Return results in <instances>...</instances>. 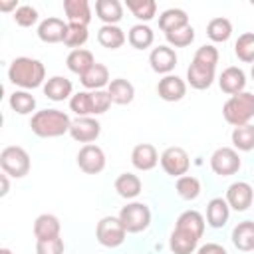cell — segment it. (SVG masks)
<instances>
[{"instance_id": "7c38bea8", "label": "cell", "mask_w": 254, "mask_h": 254, "mask_svg": "<svg viewBox=\"0 0 254 254\" xmlns=\"http://www.w3.org/2000/svg\"><path fill=\"white\" fill-rule=\"evenodd\" d=\"M214 71H216V67L192 60V64H190L189 69H187V81H189V85L194 87V89H206V87H210L212 81H214Z\"/></svg>"}, {"instance_id": "277c9868", "label": "cell", "mask_w": 254, "mask_h": 254, "mask_svg": "<svg viewBox=\"0 0 254 254\" xmlns=\"http://www.w3.org/2000/svg\"><path fill=\"white\" fill-rule=\"evenodd\" d=\"M0 167L6 175L14 179H22L30 173V155L26 153V149L18 145L4 147L0 153Z\"/></svg>"}, {"instance_id": "6da1fadb", "label": "cell", "mask_w": 254, "mask_h": 254, "mask_svg": "<svg viewBox=\"0 0 254 254\" xmlns=\"http://www.w3.org/2000/svg\"><path fill=\"white\" fill-rule=\"evenodd\" d=\"M30 127L34 135L52 139V137H62L64 133H69L71 119L67 117V113L60 109H42L32 115Z\"/></svg>"}, {"instance_id": "f35d334b", "label": "cell", "mask_w": 254, "mask_h": 254, "mask_svg": "<svg viewBox=\"0 0 254 254\" xmlns=\"http://www.w3.org/2000/svg\"><path fill=\"white\" fill-rule=\"evenodd\" d=\"M177 192L185 200H194L200 194V183H198V179L196 177H190V175L179 177L177 179Z\"/></svg>"}, {"instance_id": "7a4b0ae2", "label": "cell", "mask_w": 254, "mask_h": 254, "mask_svg": "<svg viewBox=\"0 0 254 254\" xmlns=\"http://www.w3.org/2000/svg\"><path fill=\"white\" fill-rule=\"evenodd\" d=\"M8 79L24 89L40 87L46 79V67L40 60L34 58H16L8 67Z\"/></svg>"}, {"instance_id": "f546056e", "label": "cell", "mask_w": 254, "mask_h": 254, "mask_svg": "<svg viewBox=\"0 0 254 254\" xmlns=\"http://www.w3.org/2000/svg\"><path fill=\"white\" fill-rule=\"evenodd\" d=\"M97 42L107 50H117L125 44V34L119 26H101L97 32Z\"/></svg>"}, {"instance_id": "83f0119b", "label": "cell", "mask_w": 254, "mask_h": 254, "mask_svg": "<svg viewBox=\"0 0 254 254\" xmlns=\"http://www.w3.org/2000/svg\"><path fill=\"white\" fill-rule=\"evenodd\" d=\"M141 189H143L141 179L137 175H133V173H121L115 179V190L123 198H135L141 192Z\"/></svg>"}, {"instance_id": "e0dca14e", "label": "cell", "mask_w": 254, "mask_h": 254, "mask_svg": "<svg viewBox=\"0 0 254 254\" xmlns=\"http://www.w3.org/2000/svg\"><path fill=\"white\" fill-rule=\"evenodd\" d=\"M67 24L60 18H46L40 26H38V38L46 44H58L64 42Z\"/></svg>"}, {"instance_id": "b9f144b4", "label": "cell", "mask_w": 254, "mask_h": 254, "mask_svg": "<svg viewBox=\"0 0 254 254\" xmlns=\"http://www.w3.org/2000/svg\"><path fill=\"white\" fill-rule=\"evenodd\" d=\"M14 20H16L18 26L30 28V26H34V24L38 22V10H36L34 6L24 4V6H20V8L14 12Z\"/></svg>"}, {"instance_id": "1f68e13d", "label": "cell", "mask_w": 254, "mask_h": 254, "mask_svg": "<svg viewBox=\"0 0 254 254\" xmlns=\"http://www.w3.org/2000/svg\"><path fill=\"white\" fill-rule=\"evenodd\" d=\"M127 40H129V44H131L135 50H145V48H149V46L153 44L155 34H153V30H151L149 26L137 24V26H133V28L129 30Z\"/></svg>"}, {"instance_id": "f907efd6", "label": "cell", "mask_w": 254, "mask_h": 254, "mask_svg": "<svg viewBox=\"0 0 254 254\" xmlns=\"http://www.w3.org/2000/svg\"><path fill=\"white\" fill-rule=\"evenodd\" d=\"M252 6H254V0H252Z\"/></svg>"}, {"instance_id": "30bf717a", "label": "cell", "mask_w": 254, "mask_h": 254, "mask_svg": "<svg viewBox=\"0 0 254 254\" xmlns=\"http://www.w3.org/2000/svg\"><path fill=\"white\" fill-rule=\"evenodd\" d=\"M99 133H101V125L93 117H77V119L71 121V127H69L71 139L79 141V143H85V145L95 141L99 137Z\"/></svg>"}, {"instance_id": "4fadbf2b", "label": "cell", "mask_w": 254, "mask_h": 254, "mask_svg": "<svg viewBox=\"0 0 254 254\" xmlns=\"http://www.w3.org/2000/svg\"><path fill=\"white\" fill-rule=\"evenodd\" d=\"M149 64H151V69H153V71L169 75V73L175 69V65H177V54H175V50L169 48V46H159V48H155V50L151 52Z\"/></svg>"}, {"instance_id": "cb8c5ba5", "label": "cell", "mask_w": 254, "mask_h": 254, "mask_svg": "<svg viewBox=\"0 0 254 254\" xmlns=\"http://www.w3.org/2000/svg\"><path fill=\"white\" fill-rule=\"evenodd\" d=\"M60 220L54 214H40L34 222V236L36 240H50L60 236Z\"/></svg>"}, {"instance_id": "8d00e7d4", "label": "cell", "mask_w": 254, "mask_h": 254, "mask_svg": "<svg viewBox=\"0 0 254 254\" xmlns=\"http://www.w3.org/2000/svg\"><path fill=\"white\" fill-rule=\"evenodd\" d=\"M234 54L238 56L240 62L246 64L254 62V32H244L242 36H238L234 44Z\"/></svg>"}, {"instance_id": "ffe728a7", "label": "cell", "mask_w": 254, "mask_h": 254, "mask_svg": "<svg viewBox=\"0 0 254 254\" xmlns=\"http://www.w3.org/2000/svg\"><path fill=\"white\" fill-rule=\"evenodd\" d=\"M95 14L101 22H105V26H115L123 18V6L119 0H97Z\"/></svg>"}, {"instance_id": "7402d4cb", "label": "cell", "mask_w": 254, "mask_h": 254, "mask_svg": "<svg viewBox=\"0 0 254 254\" xmlns=\"http://www.w3.org/2000/svg\"><path fill=\"white\" fill-rule=\"evenodd\" d=\"M71 89H73V85H71L69 79H65L62 75H54V77H50L46 81L44 95L48 99H52V101H64V99H67L71 95Z\"/></svg>"}, {"instance_id": "60d3db41", "label": "cell", "mask_w": 254, "mask_h": 254, "mask_svg": "<svg viewBox=\"0 0 254 254\" xmlns=\"http://www.w3.org/2000/svg\"><path fill=\"white\" fill-rule=\"evenodd\" d=\"M165 38H167V42H169L171 46H175V48H187V46H190L192 40H194V28L189 24V26H183V28H179V30L167 32Z\"/></svg>"}, {"instance_id": "d590c367", "label": "cell", "mask_w": 254, "mask_h": 254, "mask_svg": "<svg viewBox=\"0 0 254 254\" xmlns=\"http://www.w3.org/2000/svg\"><path fill=\"white\" fill-rule=\"evenodd\" d=\"M206 34L212 42H226L232 34V24L226 18H212L206 26Z\"/></svg>"}, {"instance_id": "9c48e42d", "label": "cell", "mask_w": 254, "mask_h": 254, "mask_svg": "<svg viewBox=\"0 0 254 254\" xmlns=\"http://www.w3.org/2000/svg\"><path fill=\"white\" fill-rule=\"evenodd\" d=\"M77 167L85 175H97L105 169V153L97 145H83L77 153Z\"/></svg>"}, {"instance_id": "5b68a950", "label": "cell", "mask_w": 254, "mask_h": 254, "mask_svg": "<svg viewBox=\"0 0 254 254\" xmlns=\"http://www.w3.org/2000/svg\"><path fill=\"white\" fill-rule=\"evenodd\" d=\"M125 234H127V230H125L123 222L119 220V216H103L95 226L97 242L105 248L121 246L125 240Z\"/></svg>"}, {"instance_id": "c3c4849f", "label": "cell", "mask_w": 254, "mask_h": 254, "mask_svg": "<svg viewBox=\"0 0 254 254\" xmlns=\"http://www.w3.org/2000/svg\"><path fill=\"white\" fill-rule=\"evenodd\" d=\"M0 254H12V250L10 248H0Z\"/></svg>"}, {"instance_id": "603a6c76", "label": "cell", "mask_w": 254, "mask_h": 254, "mask_svg": "<svg viewBox=\"0 0 254 254\" xmlns=\"http://www.w3.org/2000/svg\"><path fill=\"white\" fill-rule=\"evenodd\" d=\"M228 214H230V206L226 198L216 196L206 204V220L212 228H222L228 220Z\"/></svg>"}, {"instance_id": "d6a6232c", "label": "cell", "mask_w": 254, "mask_h": 254, "mask_svg": "<svg viewBox=\"0 0 254 254\" xmlns=\"http://www.w3.org/2000/svg\"><path fill=\"white\" fill-rule=\"evenodd\" d=\"M69 109L77 117H91L93 115V97H91V91H79V93L71 95Z\"/></svg>"}, {"instance_id": "e575fe53", "label": "cell", "mask_w": 254, "mask_h": 254, "mask_svg": "<svg viewBox=\"0 0 254 254\" xmlns=\"http://www.w3.org/2000/svg\"><path fill=\"white\" fill-rule=\"evenodd\" d=\"M125 4L137 20L149 22V20L155 18V12H157V2L155 0H127Z\"/></svg>"}, {"instance_id": "484cf974", "label": "cell", "mask_w": 254, "mask_h": 254, "mask_svg": "<svg viewBox=\"0 0 254 254\" xmlns=\"http://www.w3.org/2000/svg\"><path fill=\"white\" fill-rule=\"evenodd\" d=\"M81 77V83H83V87H87V89H93V91H97V89H101L103 85H107V81H109V69L103 65V64H93L83 75H79Z\"/></svg>"}, {"instance_id": "44dd1931", "label": "cell", "mask_w": 254, "mask_h": 254, "mask_svg": "<svg viewBox=\"0 0 254 254\" xmlns=\"http://www.w3.org/2000/svg\"><path fill=\"white\" fill-rule=\"evenodd\" d=\"M232 244L242 252H252L254 250V222L252 220H244V222H238L234 226Z\"/></svg>"}, {"instance_id": "ab89813d", "label": "cell", "mask_w": 254, "mask_h": 254, "mask_svg": "<svg viewBox=\"0 0 254 254\" xmlns=\"http://www.w3.org/2000/svg\"><path fill=\"white\" fill-rule=\"evenodd\" d=\"M87 26H79V24H67V30H65V36H64V44L67 48H73V50H79L85 42H87Z\"/></svg>"}, {"instance_id": "836d02e7", "label": "cell", "mask_w": 254, "mask_h": 254, "mask_svg": "<svg viewBox=\"0 0 254 254\" xmlns=\"http://www.w3.org/2000/svg\"><path fill=\"white\" fill-rule=\"evenodd\" d=\"M232 145L238 151H252L254 149V125H240L232 131Z\"/></svg>"}, {"instance_id": "8992f818", "label": "cell", "mask_w": 254, "mask_h": 254, "mask_svg": "<svg viewBox=\"0 0 254 254\" xmlns=\"http://www.w3.org/2000/svg\"><path fill=\"white\" fill-rule=\"evenodd\" d=\"M119 220L123 222L127 232H143L151 224V210L145 202H129L121 208Z\"/></svg>"}, {"instance_id": "7dc6e473", "label": "cell", "mask_w": 254, "mask_h": 254, "mask_svg": "<svg viewBox=\"0 0 254 254\" xmlns=\"http://www.w3.org/2000/svg\"><path fill=\"white\" fill-rule=\"evenodd\" d=\"M0 179H2V190H0V194H2V196H4V194H6V192H8V175H6V173H4V175H2V177H0Z\"/></svg>"}, {"instance_id": "2e32d148", "label": "cell", "mask_w": 254, "mask_h": 254, "mask_svg": "<svg viewBox=\"0 0 254 254\" xmlns=\"http://www.w3.org/2000/svg\"><path fill=\"white\" fill-rule=\"evenodd\" d=\"M218 85H220V89H222L224 93L236 95V93L244 91V87H246V75H244V71H242L240 67L230 65V67H226V69L220 73Z\"/></svg>"}, {"instance_id": "9a60e30c", "label": "cell", "mask_w": 254, "mask_h": 254, "mask_svg": "<svg viewBox=\"0 0 254 254\" xmlns=\"http://www.w3.org/2000/svg\"><path fill=\"white\" fill-rule=\"evenodd\" d=\"M131 163L139 171H151V169H155L157 163H159L157 149L151 143H139V145H135L133 151H131Z\"/></svg>"}, {"instance_id": "bcb514c9", "label": "cell", "mask_w": 254, "mask_h": 254, "mask_svg": "<svg viewBox=\"0 0 254 254\" xmlns=\"http://www.w3.org/2000/svg\"><path fill=\"white\" fill-rule=\"evenodd\" d=\"M18 8H20V6L16 4V0H12V2H0V10H2V12H10V10L16 12Z\"/></svg>"}, {"instance_id": "5bb4252c", "label": "cell", "mask_w": 254, "mask_h": 254, "mask_svg": "<svg viewBox=\"0 0 254 254\" xmlns=\"http://www.w3.org/2000/svg\"><path fill=\"white\" fill-rule=\"evenodd\" d=\"M157 93L165 101H181L187 93V83L179 75H165L157 83Z\"/></svg>"}, {"instance_id": "d4e9b609", "label": "cell", "mask_w": 254, "mask_h": 254, "mask_svg": "<svg viewBox=\"0 0 254 254\" xmlns=\"http://www.w3.org/2000/svg\"><path fill=\"white\" fill-rule=\"evenodd\" d=\"M107 93L111 95V101L113 103H119V105H127L133 101L135 97V87L131 81L123 79V77H117V79H111L109 87H107Z\"/></svg>"}, {"instance_id": "3957f363", "label": "cell", "mask_w": 254, "mask_h": 254, "mask_svg": "<svg viewBox=\"0 0 254 254\" xmlns=\"http://www.w3.org/2000/svg\"><path fill=\"white\" fill-rule=\"evenodd\" d=\"M222 115L226 123L234 127L248 125V121L254 117V93L240 91L236 95H230V99L222 107Z\"/></svg>"}, {"instance_id": "d6986e66", "label": "cell", "mask_w": 254, "mask_h": 254, "mask_svg": "<svg viewBox=\"0 0 254 254\" xmlns=\"http://www.w3.org/2000/svg\"><path fill=\"white\" fill-rule=\"evenodd\" d=\"M64 12H65L69 24L87 26L91 22V8H89L87 0H65L64 2Z\"/></svg>"}, {"instance_id": "4316f807", "label": "cell", "mask_w": 254, "mask_h": 254, "mask_svg": "<svg viewBox=\"0 0 254 254\" xmlns=\"http://www.w3.org/2000/svg\"><path fill=\"white\" fill-rule=\"evenodd\" d=\"M65 64H67L69 71H73V73H77V75H83V73L95 64V60H93V54H91L89 50L79 48V50H71V52L67 54Z\"/></svg>"}, {"instance_id": "7bdbcfd3", "label": "cell", "mask_w": 254, "mask_h": 254, "mask_svg": "<svg viewBox=\"0 0 254 254\" xmlns=\"http://www.w3.org/2000/svg\"><path fill=\"white\" fill-rule=\"evenodd\" d=\"M64 240L62 236L50 238V240H38L36 242V254H64Z\"/></svg>"}, {"instance_id": "ac0fdd59", "label": "cell", "mask_w": 254, "mask_h": 254, "mask_svg": "<svg viewBox=\"0 0 254 254\" xmlns=\"http://www.w3.org/2000/svg\"><path fill=\"white\" fill-rule=\"evenodd\" d=\"M198 236H194L192 232H187L183 228H177L171 232V238H169V246L173 250V254H190L194 252L196 244H198Z\"/></svg>"}, {"instance_id": "8fae6325", "label": "cell", "mask_w": 254, "mask_h": 254, "mask_svg": "<svg viewBox=\"0 0 254 254\" xmlns=\"http://www.w3.org/2000/svg\"><path fill=\"white\" fill-rule=\"evenodd\" d=\"M252 200H254V190L244 181L232 183L228 187V190H226V202L236 212H244L248 206H252Z\"/></svg>"}, {"instance_id": "f6af8a7d", "label": "cell", "mask_w": 254, "mask_h": 254, "mask_svg": "<svg viewBox=\"0 0 254 254\" xmlns=\"http://www.w3.org/2000/svg\"><path fill=\"white\" fill-rule=\"evenodd\" d=\"M196 254H228V252H226L220 244H216V242H208V244L200 246Z\"/></svg>"}, {"instance_id": "681fc988", "label": "cell", "mask_w": 254, "mask_h": 254, "mask_svg": "<svg viewBox=\"0 0 254 254\" xmlns=\"http://www.w3.org/2000/svg\"><path fill=\"white\" fill-rule=\"evenodd\" d=\"M250 73H252V79H254V65H252V71Z\"/></svg>"}, {"instance_id": "4dcf8cb0", "label": "cell", "mask_w": 254, "mask_h": 254, "mask_svg": "<svg viewBox=\"0 0 254 254\" xmlns=\"http://www.w3.org/2000/svg\"><path fill=\"white\" fill-rule=\"evenodd\" d=\"M177 228H183V230H187V232H192L194 236H202V232H204V218H202V214L200 212H196V210H185L179 218H177V224H175Z\"/></svg>"}, {"instance_id": "f1b7e54d", "label": "cell", "mask_w": 254, "mask_h": 254, "mask_svg": "<svg viewBox=\"0 0 254 254\" xmlns=\"http://www.w3.org/2000/svg\"><path fill=\"white\" fill-rule=\"evenodd\" d=\"M183 26H189V16L181 8H169L159 16V28L167 34L173 30H179Z\"/></svg>"}, {"instance_id": "52a82bcc", "label": "cell", "mask_w": 254, "mask_h": 254, "mask_svg": "<svg viewBox=\"0 0 254 254\" xmlns=\"http://www.w3.org/2000/svg\"><path fill=\"white\" fill-rule=\"evenodd\" d=\"M210 169L220 177H230L240 169L238 151L232 147H218L210 155Z\"/></svg>"}, {"instance_id": "ba28073f", "label": "cell", "mask_w": 254, "mask_h": 254, "mask_svg": "<svg viewBox=\"0 0 254 254\" xmlns=\"http://www.w3.org/2000/svg\"><path fill=\"white\" fill-rule=\"evenodd\" d=\"M161 167L167 175L179 179V177L187 175V171L190 167V161H189V155L183 147H169L161 155Z\"/></svg>"}, {"instance_id": "ee69618b", "label": "cell", "mask_w": 254, "mask_h": 254, "mask_svg": "<svg viewBox=\"0 0 254 254\" xmlns=\"http://www.w3.org/2000/svg\"><path fill=\"white\" fill-rule=\"evenodd\" d=\"M91 97H93V115H101L109 109V105L113 103L111 101V95L103 89H97V91H91Z\"/></svg>"}, {"instance_id": "74e56055", "label": "cell", "mask_w": 254, "mask_h": 254, "mask_svg": "<svg viewBox=\"0 0 254 254\" xmlns=\"http://www.w3.org/2000/svg\"><path fill=\"white\" fill-rule=\"evenodd\" d=\"M8 103H10V107H12L16 113H20V115H28V113H32V111L36 109V99H34V95L28 93V91H14V93L10 95V99H8Z\"/></svg>"}]
</instances>
